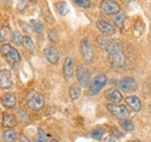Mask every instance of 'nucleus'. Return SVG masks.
<instances>
[{"instance_id":"obj_20","label":"nucleus","mask_w":151,"mask_h":142,"mask_svg":"<svg viewBox=\"0 0 151 142\" xmlns=\"http://www.w3.org/2000/svg\"><path fill=\"white\" fill-rule=\"evenodd\" d=\"M2 138L6 142H15L17 140V133L14 129H7L2 133Z\"/></svg>"},{"instance_id":"obj_8","label":"nucleus","mask_w":151,"mask_h":142,"mask_svg":"<svg viewBox=\"0 0 151 142\" xmlns=\"http://www.w3.org/2000/svg\"><path fill=\"white\" fill-rule=\"evenodd\" d=\"M80 49H81V54H83V58L85 60V62H91L92 59H93V50H92V46H91V43L88 40V38H84L81 40V44H80Z\"/></svg>"},{"instance_id":"obj_12","label":"nucleus","mask_w":151,"mask_h":142,"mask_svg":"<svg viewBox=\"0 0 151 142\" xmlns=\"http://www.w3.org/2000/svg\"><path fill=\"white\" fill-rule=\"evenodd\" d=\"M105 97H106L109 102H112V104H117V103H120V102L122 101V95H121V92H120L117 89H114V88L108 89V90L105 92Z\"/></svg>"},{"instance_id":"obj_31","label":"nucleus","mask_w":151,"mask_h":142,"mask_svg":"<svg viewBox=\"0 0 151 142\" xmlns=\"http://www.w3.org/2000/svg\"><path fill=\"white\" fill-rule=\"evenodd\" d=\"M112 133H113V135H114V138H122L123 136V133L122 132H120L116 127H112Z\"/></svg>"},{"instance_id":"obj_14","label":"nucleus","mask_w":151,"mask_h":142,"mask_svg":"<svg viewBox=\"0 0 151 142\" xmlns=\"http://www.w3.org/2000/svg\"><path fill=\"white\" fill-rule=\"evenodd\" d=\"M96 27L101 33H104L106 35H114L116 31L114 26H112L109 22H106V21H99L96 23Z\"/></svg>"},{"instance_id":"obj_21","label":"nucleus","mask_w":151,"mask_h":142,"mask_svg":"<svg viewBox=\"0 0 151 142\" xmlns=\"http://www.w3.org/2000/svg\"><path fill=\"white\" fill-rule=\"evenodd\" d=\"M21 44H22V46H23L24 49H27V50H29V51H33V50L35 49L34 42H33V39H32L29 36H23Z\"/></svg>"},{"instance_id":"obj_24","label":"nucleus","mask_w":151,"mask_h":142,"mask_svg":"<svg viewBox=\"0 0 151 142\" xmlns=\"http://www.w3.org/2000/svg\"><path fill=\"white\" fill-rule=\"evenodd\" d=\"M9 35H12L11 34V30H9V28L8 27H2V28H0V42H4V40H6Z\"/></svg>"},{"instance_id":"obj_13","label":"nucleus","mask_w":151,"mask_h":142,"mask_svg":"<svg viewBox=\"0 0 151 142\" xmlns=\"http://www.w3.org/2000/svg\"><path fill=\"white\" fill-rule=\"evenodd\" d=\"M43 53H44V57L47 58V60H48L50 64L56 65L57 62H58L59 55H58V53H57V51H56V49H55V48H52V46L45 48V49H44V51H43Z\"/></svg>"},{"instance_id":"obj_5","label":"nucleus","mask_w":151,"mask_h":142,"mask_svg":"<svg viewBox=\"0 0 151 142\" xmlns=\"http://www.w3.org/2000/svg\"><path fill=\"white\" fill-rule=\"evenodd\" d=\"M107 109H108V111L115 116L116 118H119V119H128V117H129V111H128V109L126 107H123V105H119V104H108L107 105Z\"/></svg>"},{"instance_id":"obj_6","label":"nucleus","mask_w":151,"mask_h":142,"mask_svg":"<svg viewBox=\"0 0 151 142\" xmlns=\"http://www.w3.org/2000/svg\"><path fill=\"white\" fill-rule=\"evenodd\" d=\"M115 84L117 86L119 89H121L123 91H127V92H132L137 88V83L132 77H124V79L117 80L115 82Z\"/></svg>"},{"instance_id":"obj_36","label":"nucleus","mask_w":151,"mask_h":142,"mask_svg":"<svg viewBox=\"0 0 151 142\" xmlns=\"http://www.w3.org/2000/svg\"><path fill=\"white\" fill-rule=\"evenodd\" d=\"M132 142H138V141H132Z\"/></svg>"},{"instance_id":"obj_18","label":"nucleus","mask_w":151,"mask_h":142,"mask_svg":"<svg viewBox=\"0 0 151 142\" xmlns=\"http://www.w3.org/2000/svg\"><path fill=\"white\" fill-rule=\"evenodd\" d=\"M69 95H70V98H71L72 101L78 99V98L80 97V95H81V89H80V87H79L78 84L71 86L70 89H69Z\"/></svg>"},{"instance_id":"obj_32","label":"nucleus","mask_w":151,"mask_h":142,"mask_svg":"<svg viewBox=\"0 0 151 142\" xmlns=\"http://www.w3.org/2000/svg\"><path fill=\"white\" fill-rule=\"evenodd\" d=\"M28 5H29V2H28V1H19V2H18V9L22 11V9L27 8V6H28Z\"/></svg>"},{"instance_id":"obj_11","label":"nucleus","mask_w":151,"mask_h":142,"mask_svg":"<svg viewBox=\"0 0 151 142\" xmlns=\"http://www.w3.org/2000/svg\"><path fill=\"white\" fill-rule=\"evenodd\" d=\"M63 75L66 81H69L73 75V59L71 57H66L63 64Z\"/></svg>"},{"instance_id":"obj_27","label":"nucleus","mask_w":151,"mask_h":142,"mask_svg":"<svg viewBox=\"0 0 151 142\" xmlns=\"http://www.w3.org/2000/svg\"><path fill=\"white\" fill-rule=\"evenodd\" d=\"M58 12H59V14L62 15V16H65L68 13H69V7H68V5H66V2H59L58 4Z\"/></svg>"},{"instance_id":"obj_16","label":"nucleus","mask_w":151,"mask_h":142,"mask_svg":"<svg viewBox=\"0 0 151 142\" xmlns=\"http://www.w3.org/2000/svg\"><path fill=\"white\" fill-rule=\"evenodd\" d=\"M1 103H2L4 107H13L17 103V98H15V96L13 94L7 92L1 97Z\"/></svg>"},{"instance_id":"obj_9","label":"nucleus","mask_w":151,"mask_h":142,"mask_svg":"<svg viewBox=\"0 0 151 142\" xmlns=\"http://www.w3.org/2000/svg\"><path fill=\"white\" fill-rule=\"evenodd\" d=\"M12 87H13L12 72L8 70H1L0 71V88L11 89Z\"/></svg>"},{"instance_id":"obj_2","label":"nucleus","mask_w":151,"mask_h":142,"mask_svg":"<svg viewBox=\"0 0 151 142\" xmlns=\"http://www.w3.org/2000/svg\"><path fill=\"white\" fill-rule=\"evenodd\" d=\"M0 53L11 65H17L21 61L19 51L15 48H13L11 44H2L0 48Z\"/></svg>"},{"instance_id":"obj_22","label":"nucleus","mask_w":151,"mask_h":142,"mask_svg":"<svg viewBox=\"0 0 151 142\" xmlns=\"http://www.w3.org/2000/svg\"><path fill=\"white\" fill-rule=\"evenodd\" d=\"M105 134V128L104 127H96L91 132V136L95 140H101Z\"/></svg>"},{"instance_id":"obj_23","label":"nucleus","mask_w":151,"mask_h":142,"mask_svg":"<svg viewBox=\"0 0 151 142\" xmlns=\"http://www.w3.org/2000/svg\"><path fill=\"white\" fill-rule=\"evenodd\" d=\"M120 126L124 129V131H127V132H132V129H134V123H132V120H129V119H122V120H120Z\"/></svg>"},{"instance_id":"obj_30","label":"nucleus","mask_w":151,"mask_h":142,"mask_svg":"<svg viewBox=\"0 0 151 142\" xmlns=\"http://www.w3.org/2000/svg\"><path fill=\"white\" fill-rule=\"evenodd\" d=\"M48 36H49V39H50L51 42H54V43H56L57 39H58V37H57L56 31H55V30L49 29V30H48Z\"/></svg>"},{"instance_id":"obj_35","label":"nucleus","mask_w":151,"mask_h":142,"mask_svg":"<svg viewBox=\"0 0 151 142\" xmlns=\"http://www.w3.org/2000/svg\"><path fill=\"white\" fill-rule=\"evenodd\" d=\"M50 142H59V141L56 140V139H52V140H50Z\"/></svg>"},{"instance_id":"obj_15","label":"nucleus","mask_w":151,"mask_h":142,"mask_svg":"<svg viewBox=\"0 0 151 142\" xmlns=\"http://www.w3.org/2000/svg\"><path fill=\"white\" fill-rule=\"evenodd\" d=\"M2 125L5 127H7L8 129H13V127H15L18 125V121L15 119V117L11 113H4L2 116Z\"/></svg>"},{"instance_id":"obj_29","label":"nucleus","mask_w":151,"mask_h":142,"mask_svg":"<svg viewBox=\"0 0 151 142\" xmlns=\"http://www.w3.org/2000/svg\"><path fill=\"white\" fill-rule=\"evenodd\" d=\"M75 4L83 8H88L91 6V1H88V0H76Z\"/></svg>"},{"instance_id":"obj_34","label":"nucleus","mask_w":151,"mask_h":142,"mask_svg":"<svg viewBox=\"0 0 151 142\" xmlns=\"http://www.w3.org/2000/svg\"><path fill=\"white\" fill-rule=\"evenodd\" d=\"M105 141H106V142H114L113 136H112V135H111V136H108V138H107V139H106Z\"/></svg>"},{"instance_id":"obj_17","label":"nucleus","mask_w":151,"mask_h":142,"mask_svg":"<svg viewBox=\"0 0 151 142\" xmlns=\"http://www.w3.org/2000/svg\"><path fill=\"white\" fill-rule=\"evenodd\" d=\"M126 103L136 112H138L141 110V102H139L138 97H136V96H128L126 98Z\"/></svg>"},{"instance_id":"obj_25","label":"nucleus","mask_w":151,"mask_h":142,"mask_svg":"<svg viewBox=\"0 0 151 142\" xmlns=\"http://www.w3.org/2000/svg\"><path fill=\"white\" fill-rule=\"evenodd\" d=\"M30 26H32V28H33L36 33H41V31L43 30V26H42V23H41L40 20H36V18L32 20V21H30Z\"/></svg>"},{"instance_id":"obj_33","label":"nucleus","mask_w":151,"mask_h":142,"mask_svg":"<svg viewBox=\"0 0 151 142\" xmlns=\"http://www.w3.org/2000/svg\"><path fill=\"white\" fill-rule=\"evenodd\" d=\"M19 140H20V142H30L27 138H26V136H24V135H22V134L19 136Z\"/></svg>"},{"instance_id":"obj_19","label":"nucleus","mask_w":151,"mask_h":142,"mask_svg":"<svg viewBox=\"0 0 151 142\" xmlns=\"http://www.w3.org/2000/svg\"><path fill=\"white\" fill-rule=\"evenodd\" d=\"M113 20L114 22H115V24L119 28H123V24H124V21H126V14H124V12L120 11L117 14H115L113 16Z\"/></svg>"},{"instance_id":"obj_3","label":"nucleus","mask_w":151,"mask_h":142,"mask_svg":"<svg viewBox=\"0 0 151 142\" xmlns=\"http://www.w3.org/2000/svg\"><path fill=\"white\" fill-rule=\"evenodd\" d=\"M26 103L29 109H32L34 111H38L44 105V99L35 90H30V91H28V94L26 96Z\"/></svg>"},{"instance_id":"obj_4","label":"nucleus","mask_w":151,"mask_h":142,"mask_svg":"<svg viewBox=\"0 0 151 142\" xmlns=\"http://www.w3.org/2000/svg\"><path fill=\"white\" fill-rule=\"evenodd\" d=\"M106 83H107V76L105 74L96 75L88 84V90H87L88 95H91V96L96 95L101 89L106 86Z\"/></svg>"},{"instance_id":"obj_10","label":"nucleus","mask_w":151,"mask_h":142,"mask_svg":"<svg viewBox=\"0 0 151 142\" xmlns=\"http://www.w3.org/2000/svg\"><path fill=\"white\" fill-rule=\"evenodd\" d=\"M90 76H91L90 72L85 66H79L77 68V77H78V81H79L80 86L86 87L90 82Z\"/></svg>"},{"instance_id":"obj_28","label":"nucleus","mask_w":151,"mask_h":142,"mask_svg":"<svg viewBox=\"0 0 151 142\" xmlns=\"http://www.w3.org/2000/svg\"><path fill=\"white\" fill-rule=\"evenodd\" d=\"M36 142H47V135L42 128H38L37 135H36Z\"/></svg>"},{"instance_id":"obj_26","label":"nucleus","mask_w":151,"mask_h":142,"mask_svg":"<svg viewBox=\"0 0 151 142\" xmlns=\"http://www.w3.org/2000/svg\"><path fill=\"white\" fill-rule=\"evenodd\" d=\"M12 40H13V43L17 44V45H20V44L22 43V36H21L19 30H14V31L12 33Z\"/></svg>"},{"instance_id":"obj_1","label":"nucleus","mask_w":151,"mask_h":142,"mask_svg":"<svg viewBox=\"0 0 151 142\" xmlns=\"http://www.w3.org/2000/svg\"><path fill=\"white\" fill-rule=\"evenodd\" d=\"M98 43L102 50L108 52V59H109L113 68L120 70V68L124 67L126 57H124L123 50L119 43L114 42L109 38H106V37H99Z\"/></svg>"},{"instance_id":"obj_7","label":"nucleus","mask_w":151,"mask_h":142,"mask_svg":"<svg viewBox=\"0 0 151 142\" xmlns=\"http://www.w3.org/2000/svg\"><path fill=\"white\" fill-rule=\"evenodd\" d=\"M100 9L105 14H117L120 12V5L113 0H104L100 4Z\"/></svg>"}]
</instances>
